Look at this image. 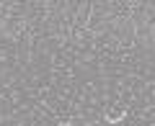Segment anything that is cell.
Instances as JSON below:
<instances>
[{
	"label": "cell",
	"mask_w": 155,
	"mask_h": 126,
	"mask_svg": "<svg viewBox=\"0 0 155 126\" xmlns=\"http://www.w3.org/2000/svg\"><path fill=\"white\" fill-rule=\"evenodd\" d=\"M122 118H124V111H116V113H106V121H109V124H119Z\"/></svg>",
	"instance_id": "6da1fadb"
}]
</instances>
